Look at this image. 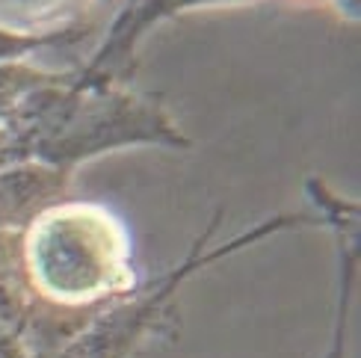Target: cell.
<instances>
[{"mask_svg":"<svg viewBox=\"0 0 361 358\" xmlns=\"http://www.w3.org/2000/svg\"><path fill=\"white\" fill-rule=\"evenodd\" d=\"M27 266L48 300L66 308L92 305L128 281L125 234L98 207H56L30 231Z\"/></svg>","mask_w":361,"mask_h":358,"instance_id":"1","label":"cell"},{"mask_svg":"<svg viewBox=\"0 0 361 358\" xmlns=\"http://www.w3.org/2000/svg\"><path fill=\"white\" fill-rule=\"evenodd\" d=\"M48 196L44 175H9L0 178V222L18 219L24 207H30L36 199Z\"/></svg>","mask_w":361,"mask_h":358,"instance_id":"2","label":"cell"}]
</instances>
